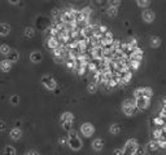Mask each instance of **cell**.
<instances>
[{
  "label": "cell",
  "mask_w": 166,
  "mask_h": 155,
  "mask_svg": "<svg viewBox=\"0 0 166 155\" xmlns=\"http://www.w3.org/2000/svg\"><path fill=\"white\" fill-rule=\"evenodd\" d=\"M12 62L7 58V60H3V61H0V70L4 71V72H9L11 69H12Z\"/></svg>",
  "instance_id": "cell-12"
},
{
  "label": "cell",
  "mask_w": 166,
  "mask_h": 155,
  "mask_svg": "<svg viewBox=\"0 0 166 155\" xmlns=\"http://www.w3.org/2000/svg\"><path fill=\"white\" fill-rule=\"evenodd\" d=\"M136 3H138V5L141 6V8H147L150 4V0H136Z\"/></svg>",
  "instance_id": "cell-29"
},
{
  "label": "cell",
  "mask_w": 166,
  "mask_h": 155,
  "mask_svg": "<svg viewBox=\"0 0 166 155\" xmlns=\"http://www.w3.org/2000/svg\"><path fill=\"white\" fill-rule=\"evenodd\" d=\"M153 96V91L150 89L149 87H141V88H138V89H135L134 92V97L138 98V97H148L150 98Z\"/></svg>",
  "instance_id": "cell-4"
},
{
  "label": "cell",
  "mask_w": 166,
  "mask_h": 155,
  "mask_svg": "<svg viewBox=\"0 0 166 155\" xmlns=\"http://www.w3.org/2000/svg\"><path fill=\"white\" fill-rule=\"evenodd\" d=\"M9 32H11V25L5 24V22H2V24H0V35L7 36Z\"/></svg>",
  "instance_id": "cell-16"
},
{
  "label": "cell",
  "mask_w": 166,
  "mask_h": 155,
  "mask_svg": "<svg viewBox=\"0 0 166 155\" xmlns=\"http://www.w3.org/2000/svg\"><path fill=\"white\" fill-rule=\"evenodd\" d=\"M59 13H60L59 9H53V11H52V16H53V17H57V14H59Z\"/></svg>",
  "instance_id": "cell-38"
},
{
  "label": "cell",
  "mask_w": 166,
  "mask_h": 155,
  "mask_svg": "<svg viewBox=\"0 0 166 155\" xmlns=\"http://www.w3.org/2000/svg\"><path fill=\"white\" fill-rule=\"evenodd\" d=\"M153 122H155V124L157 125V127H162L164 124H166V123H165V119H162L161 116H158V118H155V120H153Z\"/></svg>",
  "instance_id": "cell-30"
},
{
  "label": "cell",
  "mask_w": 166,
  "mask_h": 155,
  "mask_svg": "<svg viewBox=\"0 0 166 155\" xmlns=\"http://www.w3.org/2000/svg\"><path fill=\"white\" fill-rule=\"evenodd\" d=\"M42 84L44 85L48 91H55L56 87H57L56 80H55L53 76H51V75H43V76H42Z\"/></svg>",
  "instance_id": "cell-3"
},
{
  "label": "cell",
  "mask_w": 166,
  "mask_h": 155,
  "mask_svg": "<svg viewBox=\"0 0 166 155\" xmlns=\"http://www.w3.org/2000/svg\"><path fill=\"white\" fill-rule=\"evenodd\" d=\"M109 132L112 135H119L121 133V127L118 124H110V127H109Z\"/></svg>",
  "instance_id": "cell-22"
},
{
  "label": "cell",
  "mask_w": 166,
  "mask_h": 155,
  "mask_svg": "<svg viewBox=\"0 0 166 155\" xmlns=\"http://www.w3.org/2000/svg\"><path fill=\"white\" fill-rule=\"evenodd\" d=\"M8 2H9L11 4H18L20 0H8Z\"/></svg>",
  "instance_id": "cell-39"
},
{
  "label": "cell",
  "mask_w": 166,
  "mask_h": 155,
  "mask_svg": "<svg viewBox=\"0 0 166 155\" xmlns=\"http://www.w3.org/2000/svg\"><path fill=\"white\" fill-rule=\"evenodd\" d=\"M24 35H25V38H27V39H31V38H34V35H35V30L33 27H26L25 30H24Z\"/></svg>",
  "instance_id": "cell-21"
},
{
  "label": "cell",
  "mask_w": 166,
  "mask_h": 155,
  "mask_svg": "<svg viewBox=\"0 0 166 155\" xmlns=\"http://www.w3.org/2000/svg\"><path fill=\"white\" fill-rule=\"evenodd\" d=\"M149 103H150V98L148 97H138L135 98V105L138 107V110H146L149 107Z\"/></svg>",
  "instance_id": "cell-7"
},
{
  "label": "cell",
  "mask_w": 166,
  "mask_h": 155,
  "mask_svg": "<svg viewBox=\"0 0 166 155\" xmlns=\"http://www.w3.org/2000/svg\"><path fill=\"white\" fill-rule=\"evenodd\" d=\"M158 149H160V145H158L157 140H152V141H149L147 144V150L149 151H157Z\"/></svg>",
  "instance_id": "cell-18"
},
{
  "label": "cell",
  "mask_w": 166,
  "mask_h": 155,
  "mask_svg": "<svg viewBox=\"0 0 166 155\" xmlns=\"http://www.w3.org/2000/svg\"><path fill=\"white\" fill-rule=\"evenodd\" d=\"M47 45H48V48H51V49H56V48L60 47V41H59V39H57L56 36H49L48 41H47Z\"/></svg>",
  "instance_id": "cell-11"
},
{
  "label": "cell",
  "mask_w": 166,
  "mask_h": 155,
  "mask_svg": "<svg viewBox=\"0 0 166 155\" xmlns=\"http://www.w3.org/2000/svg\"><path fill=\"white\" fill-rule=\"evenodd\" d=\"M68 145L71 150H74V151H78V150H81L82 149V146H83V142H82V140L78 137H73V138H69L68 140Z\"/></svg>",
  "instance_id": "cell-6"
},
{
  "label": "cell",
  "mask_w": 166,
  "mask_h": 155,
  "mask_svg": "<svg viewBox=\"0 0 166 155\" xmlns=\"http://www.w3.org/2000/svg\"><path fill=\"white\" fill-rule=\"evenodd\" d=\"M128 58H130V61H139V62H140V61L143 60V50H141L140 48L134 49L131 53H130Z\"/></svg>",
  "instance_id": "cell-9"
},
{
  "label": "cell",
  "mask_w": 166,
  "mask_h": 155,
  "mask_svg": "<svg viewBox=\"0 0 166 155\" xmlns=\"http://www.w3.org/2000/svg\"><path fill=\"white\" fill-rule=\"evenodd\" d=\"M106 14L109 17H115L118 14V11H117V8H115V6H109V8H108V11H106Z\"/></svg>",
  "instance_id": "cell-25"
},
{
  "label": "cell",
  "mask_w": 166,
  "mask_h": 155,
  "mask_svg": "<svg viewBox=\"0 0 166 155\" xmlns=\"http://www.w3.org/2000/svg\"><path fill=\"white\" fill-rule=\"evenodd\" d=\"M11 103H12V105H14V106L20 103V97H18L17 94H13L12 97H11Z\"/></svg>",
  "instance_id": "cell-31"
},
{
  "label": "cell",
  "mask_w": 166,
  "mask_h": 155,
  "mask_svg": "<svg viewBox=\"0 0 166 155\" xmlns=\"http://www.w3.org/2000/svg\"><path fill=\"white\" fill-rule=\"evenodd\" d=\"M118 2H121V0H118Z\"/></svg>",
  "instance_id": "cell-41"
},
{
  "label": "cell",
  "mask_w": 166,
  "mask_h": 155,
  "mask_svg": "<svg viewBox=\"0 0 166 155\" xmlns=\"http://www.w3.org/2000/svg\"><path fill=\"white\" fill-rule=\"evenodd\" d=\"M25 155H40L38 151H35V150H30V151H27Z\"/></svg>",
  "instance_id": "cell-37"
},
{
  "label": "cell",
  "mask_w": 166,
  "mask_h": 155,
  "mask_svg": "<svg viewBox=\"0 0 166 155\" xmlns=\"http://www.w3.org/2000/svg\"><path fill=\"white\" fill-rule=\"evenodd\" d=\"M164 136V131L162 128H158L156 131H153V140H160Z\"/></svg>",
  "instance_id": "cell-27"
},
{
  "label": "cell",
  "mask_w": 166,
  "mask_h": 155,
  "mask_svg": "<svg viewBox=\"0 0 166 155\" xmlns=\"http://www.w3.org/2000/svg\"><path fill=\"white\" fill-rule=\"evenodd\" d=\"M144 155H148V154H144Z\"/></svg>",
  "instance_id": "cell-40"
},
{
  "label": "cell",
  "mask_w": 166,
  "mask_h": 155,
  "mask_svg": "<svg viewBox=\"0 0 166 155\" xmlns=\"http://www.w3.org/2000/svg\"><path fill=\"white\" fill-rule=\"evenodd\" d=\"M7 58L13 63V62H17L20 60V54H18V52L17 50H11V53L7 56Z\"/></svg>",
  "instance_id": "cell-19"
},
{
  "label": "cell",
  "mask_w": 166,
  "mask_h": 155,
  "mask_svg": "<svg viewBox=\"0 0 166 155\" xmlns=\"http://www.w3.org/2000/svg\"><path fill=\"white\" fill-rule=\"evenodd\" d=\"M91 13H92V9L90 8V6H86V8H83V9L81 11L82 17H83V19H86V21H88V18H90V16H91Z\"/></svg>",
  "instance_id": "cell-20"
},
{
  "label": "cell",
  "mask_w": 166,
  "mask_h": 155,
  "mask_svg": "<svg viewBox=\"0 0 166 155\" xmlns=\"http://www.w3.org/2000/svg\"><path fill=\"white\" fill-rule=\"evenodd\" d=\"M136 110H138V107H136V105H135V100L127 98V100L123 101V103H122V111H123L127 116L135 115Z\"/></svg>",
  "instance_id": "cell-1"
},
{
  "label": "cell",
  "mask_w": 166,
  "mask_h": 155,
  "mask_svg": "<svg viewBox=\"0 0 166 155\" xmlns=\"http://www.w3.org/2000/svg\"><path fill=\"white\" fill-rule=\"evenodd\" d=\"M42 60H43L42 52H39V50H34V52H31V54H30V61H31V62H34V63H39V62H42Z\"/></svg>",
  "instance_id": "cell-10"
},
{
  "label": "cell",
  "mask_w": 166,
  "mask_h": 155,
  "mask_svg": "<svg viewBox=\"0 0 166 155\" xmlns=\"http://www.w3.org/2000/svg\"><path fill=\"white\" fill-rule=\"evenodd\" d=\"M7 129V124L3 122V120H0V132H3Z\"/></svg>",
  "instance_id": "cell-35"
},
{
  "label": "cell",
  "mask_w": 166,
  "mask_h": 155,
  "mask_svg": "<svg viewBox=\"0 0 166 155\" xmlns=\"http://www.w3.org/2000/svg\"><path fill=\"white\" fill-rule=\"evenodd\" d=\"M96 91H97V83H90L88 85H87V92L88 93H96Z\"/></svg>",
  "instance_id": "cell-26"
},
{
  "label": "cell",
  "mask_w": 166,
  "mask_h": 155,
  "mask_svg": "<svg viewBox=\"0 0 166 155\" xmlns=\"http://www.w3.org/2000/svg\"><path fill=\"white\" fill-rule=\"evenodd\" d=\"M139 149V144L135 138H130L126 141L125 147H123V153L125 155H136V151Z\"/></svg>",
  "instance_id": "cell-2"
},
{
  "label": "cell",
  "mask_w": 166,
  "mask_h": 155,
  "mask_svg": "<svg viewBox=\"0 0 166 155\" xmlns=\"http://www.w3.org/2000/svg\"><path fill=\"white\" fill-rule=\"evenodd\" d=\"M81 133L84 136V137H91L93 133H95V127L88 123V122H86L81 125Z\"/></svg>",
  "instance_id": "cell-5"
},
{
  "label": "cell",
  "mask_w": 166,
  "mask_h": 155,
  "mask_svg": "<svg viewBox=\"0 0 166 155\" xmlns=\"http://www.w3.org/2000/svg\"><path fill=\"white\" fill-rule=\"evenodd\" d=\"M3 154H4V155H16V149H14L13 146L7 145V146L4 147V150H3Z\"/></svg>",
  "instance_id": "cell-23"
},
{
  "label": "cell",
  "mask_w": 166,
  "mask_h": 155,
  "mask_svg": "<svg viewBox=\"0 0 166 155\" xmlns=\"http://www.w3.org/2000/svg\"><path fill=\"white\" fill-rule=\"evenodd\" d=\"M60 120H61V123H71V124H73V122H74V115L71 114L70 111H66V113H64V114L61 115Z\"/></svg>",
  "instance_id": "cell-13"
},
{
  "label": "cell",
  "mask_w": 166,
  "mask_h": 155,
  "mask_svg": "<svg viewBox=\"0 0 166 155\" xmlns=\"http://www.w3.org/2000/svg\"><path fill=\"white\" fill-rule=\"evenodd\" d=\"M118 4H119L118 0H109V6H115V8H117Z\"/></svg>",
  "instance_id": "cell-34"
},
{
  "label": "cell",
  "mask_w": 166,
  "mask_h": 155,
  "mask_svg": "<svg viewBox=\"0 0 166 155\" xmlns=\"http://www.w3.org/2000/svg\"><path fill=\"white\" fill-rule=\"evenodd\" d=\"M113 155H125L123 149H114L113 150Z\"/></svg>",
  "instance_id": "cell-33"
},
{
  "label": "cell",
  "mask_w": 166,
  "mask_h": 155,
  "mask_svg": "<svg viewBox=\"0 0 166 155\" xmlns=\"http://www.w3.org/2000/svg\"><path fill=\"white\" fill-rule=\"evenodd\" d=\"M68 140H69L68 137H61V138L59 140V142H60L61 145H65V144H68Z\"/></svg>",
  "instance_id": "cell-36"
},
{
  "label": "cell",
  "mask_w": 166,
  "mask_h": 155,
  "mask_svg": "<svg viewBox=\"0 0 166 155\" xmlns=\"http://www.w3.org/2000/svg\"><path fill=\"white\" fill-rule=\"evenodd\" d=\"M103 147H104V141L101 138H95L92 141V149L95 151H101Z\"/></svg>",
  "instance_id": "cell-14"
},
{
  "label": "cell",
  "mask_w": 166,
  "mask_h": 155,
  "mask_svg": "<svg viewBox=\"0 0 166 155\" xmlns=\"http://www.w3.org/2000/svg\"><path fill=\"white\" fill-rule=\"evenodd\" d=\"M9 136H11L12 140L17 141V140H20L21 137H22V131H21L20 128H13V129L9 132Z\"/></svg>",
  "instance_id": "cell-15"
},
{
  "label": "cell",
  "mask_w": 166,
  "mask_h": 155,
  "mask_svg": "<svg viewBox=\"0 0 166 155\" xmlns=\"http://www.w3.org/2000/svg\"><path fill=\"white\" fill-rule=\"evenodd\" d=\"M141 18L146 22H148V24H152L156 18V13L152 9H144L141 13Z\"/></svg>",
  "instance_id": "cell-8"
},
{
  "label": "cell",
  "mask_w": 166,
  "mask_h": 155,
  "mask_svg": "<svg viewBox=\"0 0 166 155\" xmlns=\"http://www.w3.org/2000/svg\"><path fill=\"white\" fill-rule=\"evenodd\" d=\"M149 44H150V47L152 48H158L161 45V38L160 36H156V35L150 36L149 38Z\"/></svg>",
  "instance_id": "cell-17"
},
{
  "label": "cell",
  "mask_w": 166,
  "mask_h": 155,
  "mask_svg": "<svg viewBox=\"0 0 166 155\" xmlns=\"http://www.w3.org/2000/svg\"><path fill=\"white\" fill-rule=\"evenodd\" d=\"M11 47L9 45H7V44H2L0 45V53H2L3 56H8L9 53H11Z\"/></svg>",
  "instance_id": "cell-24"
},
{
  "label": "cell",
  "mask_w": 166,
  "mask_h": 155,
  "mask_svg": "<svg viewBox=\"0 0 166 155\" xmlns=\"http://www.w3.org/2000/svg\"><path fill=\"white\" fill-rule=\"evenodd\" d=\"M61 124H62V128L66 132H69L71 129V123H61Z\"/></svg>",
  "instance_id": "cell-32"
},
{
  "label": "cell",
  "mask_w": 166,
  "mask_h": 155,
  "mask_svg": "<svg viewBox=\"0 0 166 155\" xmlns=\"http://www.w3.org/2000/svg\"><path fill=\"white\" fill-rule=\"evenodd\" d=\"M139 66H140L139 61H128V69L136 70V69H139Z\"/></svg>",
  "instance_id": "cell-28"
}]
</instances>
